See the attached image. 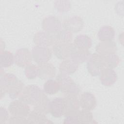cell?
I'll list each match as a JSON object with an SVG mask.
<instances>
[{"mask_svg": "<svg viewBox=\"0 0 124 124\" xmlns=\"http://www.w3.org/2000/svg\"><path fill=\"white\" fill-rule=\"evenodd\" d=\"M45 93L36 85H29L23 89L18 97L20 100L28 105H35Z\"/></svg>", "mask_w": 124, "mask_h": 124, "instance_id": "cell-1", "label": "cell"}, {"mask_svg": "<svg viewBox=\"0 0 124 124\" xmlns=\"http://www.w3.org/2000/svg\"><path fill=\"white\" fill-rule=\"evenodd\" d=\"M56 79L60 85V90L64 95H75L79 94L80 89L69 76V75L61 73L56 77Z\"/></svg>", "mask_w": 124, "mask_h": 124, "instance_id": "cell-2", "label": "cell"}, {"mask_svg": "<svg viewBox=\"0 0 124 124\" xmlns=\"http://www.w3.org/2000/svg\"><path fill=\"white\" fill-rule=\"evenodd\" d=\"M87 68L92 76H99L102 70L106 68L102 55L97 53L91 54L87 61Z\"/></svg>", "mask_w": 124, "mask_h": 124, "instance_id": "cell-3", "label": "cell"}, {"mask_svg": "<svg viewBox=\"0 0 124 124\" xmlns=\"http://www.w3.org/2000/svg\"><path fill=\"white\" fill-rule=\"evenodd\" d=\"M73 47V43L71 42H56L53 46L52 50L58 59L64 60L70 58Z\"/></svg>", "mask_w": 124, "mask_h": 124, "instance_id": "cell-4", "label": "cell"}, {"mask_svg": "<svg viewBox=\"0 0 124 124\" xmlns=\"http://www.w3.org/2000/svg\"><path fill=\"white\" fill-rule=\"evenodd\" d=\"M32 59L38 64L47 62L52 56V51L48 47L36 46L31 50Z\"/></svg>", "mask_w": 124, "mask_h": 124, "instance_id": "cell-5", "label": "cell"}, {"mask_svg": "<svg viewBox=\"0 0 124 124\" xmlns=\"http://www.w3.org/2000/svg\"><path fill=\"white\" fill-rule=\"evenodd\" d=\"M8 110L12 116L25 117L31 112L29 105L19 99L11 102L8 106Z\"/></svg>", "mask_w": 124, "mask_h": 124, "instance_id": "cell-6", "label": "cell"}, {"mask_svg": "<svg viewBox=\"0 0 124 124\" xmlns=\"http://www.w3.org/2000/svg\"><path fill=\"white\" fill-rule=\"evenodd\" d=\"M33 42L36 46L48 47L56 43L55 33H50L46 31L38 32L33 37Z\"/></svg>", "mask_w": 124, "mask_h": 124, "instance_id": "cell-7", "label": "cell"}, {"mask_svg": "<svg viewBox=\"0 0 124 124\" xmlns=\"http://www.w3.org/2000/svg\"><path fill=\"white\" fill-rule=\"evenodd\" d=\"M14 58L16 64L21 67H26L31 64L32 59L31 53L27 48L17 50Z\"/></svg>", "mask_w": 124, "mask_h": 124, "instance_id": "cell-8", "label": "cell"}, {"mask_svg": "<svg viewBox=\"0 0 124 124\" xmlns=\"http://www.w3.org/2000/svg\"><path fill=\"white\" fill-rule=\"evenodd\" d=\"M84 22L81 17L77 16H70L65 19L62 26L64 29L71 33H76L80 31L83 27Z\"/></svg>", "mask_w": 124, "mask_h": 124, "instance_id": "cell-9", "label": "cell"}, {"mask_svg": "<svg viewBox=\"0 0 124 124\" xmlns=\"http://www.w3.org/2000/svg\"><path fill=\"white\" fill-rule=\"evenodd\" d=\"M42 26L45 31L54 34L61 30L62 24L57 17L51 16L44 19Z\"/></svg>", "mask_w": 124, "mask_h": 124, "instance_id": "cell-10", "label": "cell"}, {"mask_svg": "<svg viewBox=\"0 0 124 124\" xmlns=\"http://www.w3.org/2000/svg\"><path fill=\"white\" fill-rule=\"evenodd\" d=\"M49 113L55 118H59L64 115L65 104L63 98H56L50 102Z\"/></svg>", "mask_w": 124, "mask_h": 124, "instance_id": "cell-11", "label": "cell"}, {"mask_svg": "<svg viewBox=\"0 0 124 124\" xmlns=\"http://www.w3.org/2000/svg\"><path fill=\"white\" fill-rule=\"evenodd\" d=\"M79 106L83 109L92 110L96 106V100L95 96L90 92H84L79 99Z\"/></svg>", "mask_w": 124, "mask_h": 124, "instance_id": "cell-12", "label": "cell"}, {"mask_svg": "<svg viewBox=\"0 0 124 124\" xmlns=\"http://www.w3.org/2000/svg\"><path fill=\"white\" fill-rule=\"evenodd\" d=\"M17 80L16 77L12 74H0V89L1 98L7 93L9 87Z\"/></svg>", "mask_w": 124, "mask_h": 124, "instance_id": "cell-13", "label": "cell"}, {"mask_svg": "<svg viewBox=\"0 0 124 124\" xmlns=\"http://www.w3.org/2000/svg\"><path fill=\"white\" fill-rule=\"evenodd\" d=\"M38 77L42 79H49L53 78L55 75L56 69L51 63L46 62L38 65Z\"/></svg>", "mask_w": 124, "mask_h": 124, "instance_id": "cell-14", "label": "cell"}, {"mask_svg": "<svg viewBox=\"0 0 124 124\" xmlns=\"http://www.w3.org/2000/svg\"><path fill=\"white\" fill-rule=\"evenodd\" d=\"M100 75V80L104 86H110L113 85L117 80V76L113 69L106 68L104 69Z\"/></svg>", "mask_w": 124, "mask_h": 124, "instance_id": "cell-15", "label": "cell"}, {"mask_svg": "<svg viewBox=\"0 0 124 124\" xmlns=\"http://www.w3.org/2000/svg\"><path fill=\"white\" fill-rule=\"evenodd\" d=\"M65 104V113L66 115L69 113L79 110V102L77 95H64L63 97Z\"/></svg>", "mask_w": 124, "mask_h": 124, "instance_id": "cell-16", "label": "cell"}, {"mask_svg": "<svg viewBox=\"0 0 124 124\" xmlns=\"http://www.w3.org/2000/svg\"><path fill=\"white\" fill-rule=\"evenodd\" d=\"M91 55V54L88 50L79 49L74 45L70 59L75 62L79 64L86 61L87 62Z\"/></svg>", "mask_w": 124, "mask_h": 124, "instance_id": "cell-17", "label": "cell"}, {"mask_svg": "<svg viewBox=\"0 0 124 124\" xmlns=\"http://www.w3.org/2000/svg\"><path fill=\"white\" fill-rule=\"evenodd\" d=\"M95 49L97 53L102 55L115 53L117 46L112 41L101 42L96 46Z\"/></svg>", "mask_w": 124, "mask_h": 124, "instance_id": "cell-18", "label": "cell"}, {"mask_svg": "<svg viewBox=\"0 0 124 124\" xmlns=\"http://www.w3.org/2000/svg\"><path fill=\"white\" fill-rule=\"evenodd\" d=\"M73 45L78 48L88 50L92 46V41L88 35L80 34L75 37Z\"/></svg>", "mask_w": 124, "mask_h": 124, "instance_id": "cell-19", "label": "cell"}, {"mask_svg": "<svg viewBox=\"0 0 124 124\" xmlns=\"http://www.w3.org/2000/svg\"><path fill=\"white\" fill-rule=\"evenodd\" d=\"M29 124H51L52 122L50 121L46 116V115L33 110L31 111L28 116Z\"/></svg>", "mask_w": 124, "mask_h": 124, "instance_id": "cell-20", "label": "cell"}, {"mask_svg": "<svg viewBox=\"0 0 124 124\" xmlns=\"http://www.w3.org/2000/svg\"><path fill=\"white\" fill-rule=\"evenodd\" d=\"M115 31L109 26H104L101 27L98 32L97 35L101 42L112 41L115 37Z\"/></svg>", "mask_w": 124, "mask_h": 124, "instance_id": "cell-21", "label": "cell"}, {"mask_svg": "<svg viewBox=\"0 0 124 124\" xmlns=\"http://www.w3.org/2000/svg\"><path fill=\"white\" fill-rule=\"evenodd\" d=\"M78 64L70 59L64 60L60 64L59 69L61 73L68 75L75 73L78 68Z\"/></svg>", "mask_w": 124, "mask_h": 124, "instance_id": "cell-22", "label": "cell"}, {"mask_svg": "<svg viewBox=\"0 0 124 124\" xmlns=\"http://www.w3.org/2000/svg\"><path fill=\"white\" fill-rule=\"evenodd\" d=\"M50 102V101L45 93L40 100L33 106V110L46 115L49 113Z\"/></svg>", "mask_w": 124, "mask_h": 124, "instance_id": "cell-23", "label": "cell"}, {"mask_svg": "<svg viewBox=\"0 0 124 124\" xmlns=\"http://www.w3.org/2000/svg\"><path fill=\"white\" fill-rule=\"evenodd\" d=\"M102 56L105 68L113 69L117 66L120 62V59L115 53L104 55Z\"/></svg>", "mask_w": 124, "mask_h": 124, "instance_id": "cell-24", "label": "cell"}, {"mask_svg": "<svg viewBox=\"0 0 124 124\" xmlns=\"http://www.w3.org/2000/svg\"><path fill=\"white\" fill-rule=\"evenodd\" d=\"M24 88V84L22 81L17 80L9 88L7 93L11 99H15L19 97Z\"/></svg>", "mask_w": 124, "mask_h": 124, "instance_id": "cell-25", "label": "cell"}, {"mask_svg": "<svg viewBox=\"0 0 124 124\" xmlns=\"http://www.w3.org/2000/svg\"><path fill=\"white\" fill-rule=\"evenodd\" d=\"M60 90V85L56 79H48L44 85V92L48 94L52 95Z\"/></svg>", "mask_w": 124, "mask_h": 124, "instance_id": "cell-26", "label": "cell"}, {"mask_svg": "<svg viewBox=\"0 0 124 124\" xmlns=\"http://www.w3.org/2000/svg\"><path fill=\"white\" fill-rule=\"evenodd\" d=\"M14 62L15 58L12 52L7 50L0 52V64L1 68L10 67Z\"/></svg>", "mask_w": 124, "mask_h": 124, "instance_id": "cell-27", "label": "cell"}, {"mask_svg": "<svg viewBox=\"0 0 124 124\" xmlns=\"http://www.w3.org/2000/svg\"><path fill=\"white\" fill-rule=\"evenodd\" d=\"M94 120L90 110L83 109L78 111V124H93Z\"/></svg>", "mask_w": 124, "mask_h": 124, "instance_id": "cell-28", "label": "cell"}, {"mask_svg": "<svg viewBox=\"0 0 124 124\" xmlns=\"http://www.w3.org/2000/svg\"><path fill=\"white\" fill-rule=\"evenodd\" d=\"M55 37L56 42H70L73 38L72 33L65 29L55 33Z\"/></svg>", "mask_w": 124, "mask_h": 124, "instance_id": "cell-29", "label": "cell"}, {"mask_svg": "<svg viewBox=\"0 0 124 124\" xmlns=\"http://www.w3.org/2000/svg\"><path fill=\"white\" fill-rule=\"evenodd\" d=\"M24 73L28 78L34 79L38 75V66L31 64L25 67Z\"/></svg>", "mask_w": 124, "mask_h": 124, "instance_id": "cell-30", "label": "cell"}, {"mask_svg": "<svg viewBox=\"0 0 124 124\" xmlns=\"http://www.w3.org/2000/svg\"><path fill=\"white\" fill-rule=\"evenodd\" d=\"M78 111L72 112L69 113L65 115V119L63 121V124H78Z\"/></svg>", "mask_w": 124, "mask_h": 124, "instance_id": "cell-31", "label": "cell"}, {"mask_svg": "<svg viewBox=\"0 0 124 124\" xmlns=\"http://www.w3.org/2000/svg\"><path fill=\"white\" fill-rule=\"evenodd\" d=\"M67 1H65L64 3H63V1H61L62 3H60L59 1H57L56 2L58 3H56L55 4V8L57 9L58 11L59 12H65L68 11L70 9V3L68 2V3H66Z\"/></svg>", "mask_w": 124, "mask_h": 124, "instance_id": "cell-32", "label": "cell"}, {"mask_svg": "<svg viewBox=\"0 0 124 124\" xmlns=\"http://www.w3.org/2000/svg\"><path fill=\"white\" fill-rule=\"evenodd\" d=\"M9 124H29L28 119L25 117L12 116L8 120Z\"/></svg>", "mask_w": 124, "mask_h": 124, "instance_id": "cell-33", "label": "cell"}, {"mask_svg": "<svg viewBox=\"0 0 124 124\" xmlns=\"http://www.w3.org/2000/svg\"><path fill=\"white\" fill-rule=\"evenodd\" d=\"M0 124H2L9 120V114L5 108L0 107Z\"/></svg>", "mask_w": 124, "mask_h": 124, "instance_id": "cell-34", "label": "cell"}]
</instances>
